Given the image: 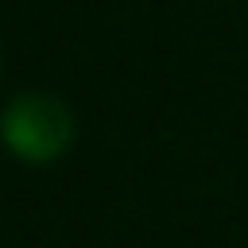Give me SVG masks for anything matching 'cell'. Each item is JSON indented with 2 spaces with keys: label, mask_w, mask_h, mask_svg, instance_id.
I'll return each instance as SVG.
<instances>
[{
  "label": "cell",
  "mask_w": 248,
  "mask_h": 248,
  "mask_svg": "<svg viewBox=\"0 0 248 248\" xmlns=\"http://www.w3.org/2000/svg\"><path fill=\"white\" fill-rule=\"evenodd\" d=\"M0 140L23 163H54L74 140V116L50 93H19L0 112Z\"/></svg>",
  "instance_id": "1"
}]
</instances>
